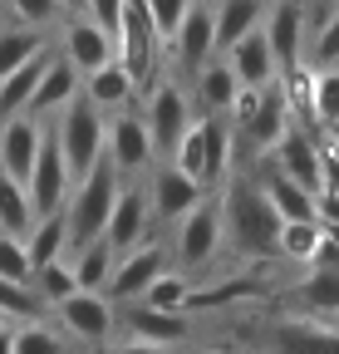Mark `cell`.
<instances>
[{
  "mask_svg": "<svg viewBox=\"0 0 339 354\" xmlns=\"http://www.w3.org/2000/svg\"><path fill=\"white\" fill-rule=\"evenodd\" d=\"M50 44V35H39V30H25V25H0V79H6L10 69H20L30 55H39Z\"/></svg>",
  "mask_w": 339,
  "mask_h": 354,
  "instance_id": "30",
  "label": "cell"
},
{
  "mask_svg": "<svg viewBox=\"0 0 339 354\" xmlns=\"http://www.w3.org/2000/svg\"><path fill=\"white\" fill-rule=\"evenodd\" d=\"M187 6H192V0H143V10H148V25H153L157 44H167V39L177 35V25H182V15H187Z\"/></svg>",
  "mask_w": 339,
  "mask_h": 354,
  "instance_id": "35",
  "label": "cell"
},
{
  "mask_svg": "<svg viewBox=\"0 0 339 354\" xmlns=\"http://www.w3.org/2000/svg\"><path fill=\"white\" fill-rule=\"evenodd\" d=\"M206 354H222V349H206Z\"/></svg>",
  "mask_w": 339,
  "mask_h": 354,
  "instance_id": "43",
  "label": "cell"
},
{
  "mask_svg": "<svg viewBox=\"0 0 339 354\" xmlns=\"http://www.w3.org/2000/svg\"><path fill=\"white\" fill-rule=\"evenodd\" d=\"M295 305L300 315H334L339 310V276L334 271H310L295 286Z\"/></svg>",
  "mask_w": 339,
  "mask_h": 354,
  "instance_id": "28",
  "label": "cell"
},
{
  "mask_svg": "<svg viewBox=\"0 0 339 354\" xmlns=\"http://www.w3.org/2000/svg\"><path fill=\"white\" fill-rule=\"evenodd\" d=\"M79 94V74L69 69V59L55 50L50 55V64H45V74H39V84H35V94H30V104H25V113L30 118H39V123H50L69 99Z\"/></svg>",
  "mask_w": 339,
  "mask_h": 354,
  "instance_id": "20",
  "label": "cell"
},
{
  "mask_svg": "<svg viewBox=\"0 0 339 354\" xmlns=\"http://www.w3.org/2000/svg\"><path fill=\"white\" fill-rule=\"evenodd\" d=\"M15 354H74V339H69L59 325L20 320V325H15Z\"/></svg>",
  "mask_w": 339,
  "mask_h": 354,
  "instance_id": "32",
  "label": "cell"
},
{
  "mask_svg": "<svg viewBox=\"0 0 339 354\" xmlns=\"http://www.w3.org/2000/svg\"><path fill=\"white\" fill-rule=\"evenodd\" d=\"M256 183H261V192H266V202L280 221H315V192H305L300 183H290L280 172H266Z\"/></svg>",
  "mask_w": 339,
  "mask_h": 354,
  "instance_id": "25",
  "label": "cell"
},
{
  "mask_svg": "<svg viewBox=\"0 0 339 354\" xmlns=\"http://www.w3.org/2000/svg\"><path fill=\"white\" fill-rule=\"evenodd\" d=\"M50 55H55V39H50L39 55H30L20 69H10L6 79H0V118H15V113H25V104H30V94H35L39 74H45Z\"/></svg>",
  "mask_w": 339,
  "mask_h": 354,
  "instance_id": "24",
  "label": "cell"
},
{
  "mask_svg": "<svg viewBox=\"0 0 339 354\" xmlns=\"http://www.w3.org/2000/svg\"><path fill=\"white\" fill-rule=\"evenodd\" d=\"M167 271V241H143V246H133V251H118L113 256V271H108V281H104V295L113 300V305H128V300H138L143 290H148V281L153 276H162Z\"/></svg>",
  "mask_w": 339,
  "mask_h": 354,
  "instance_id": "10",
  "label": "cell"
},
{
  "mask_svg": "<svg viewBox=\"0 0 339 354\" xmlns=\"http://www.w3.org/2000/svg\"><path fill=\"white\" fill-rule=\"evenodd\" d=\"M6 15H10V25L39 30V35H55V25L64 20V10L55 0H6Z\"/></svg>",
  "mask_w": 339,
  "mask_h": 354,
  "instance_id": "34",
  "label": "cell"
},
{
  "mask_svg": "<svg viewBox=\"0 0 339 354\" xmlns=\"http://www.w3.org/2000/svg\"><path fill=\"white\" fill-rule=\"evenodd\" d=\"M25 197H30V212H35V216H45V212H64V197H69V172H64L59 148H55V133H50V123H45L39 153H35V162H30Z\"/></svg>",
  "mask_w": 339,
  "mask_h": 354,
  "instance_id": "13",
  "label": "cell"
},
{
  "mask_svg": "<svg viewBox=\"0 0 339 354\" xmlns=\"http://www.w3.org/2000/svg\"><path fill=\"white\" fill-rule=\"evenodd\" d=\"M271 354H339V330L329 315H285L271 330Z\"/></svg>",
  "mask_w": 339,
  "mask_h": 354,
  "instance_id": "15",
  "label": "cell"
},
{
  "mask_svg": "<svg viewBox=\"0 0 339 354\" xmlns=\"http://www.w3.org/2000/svg\"><path fill=\"white\" fill-rule=\"evenodd\" d=\"M138 300L153 305V310H167V315H187V310H192V276H182V271L167 266L162 276L148 281V290H143Z\"/></svg>",
  "mask_w": 339,
  "mask_h": 354,
  "instance_id": "27",
  "label": "cell"
},
{
  "mask_svg": "<svg viewBox=\"0 0 339 354\" xmlns=\"http://www.w3.org/2000/svg\"><path fill=\"white\" fill-rule=\"evenodd\" d=\"M217 59L231 69V79H236L241 88H266V84L280 79V64H275V55H271V44H266L261 25H256V30H246V35L231 44V50H222Z\"/></svg>",
  "mask_w": 339,
  "mask_h": 354,
  "instance_id": "16",
  "label": "cell"
},
{
  "mask_svg": "<svg viewBox=\"0 0 339 354\" xmlns=\"http://www.w3.org/2000/svg\"><path fill=\"white\" fill-rule=\"evenodd\" d=\"M104 241L118 251H133L143 241H153V212H148V192L143 183H118V197H113V212L104 221Z\"/></svg>",
  "mask_w": 339,
  "mask_h": 354,
  "instance_id": "12",
  "label": "cell"
},
{
  "mask_svg": "<svg viewBox=\"0 0 339 354\" xmlns=\"http://www.w3.org/2000/svg\"><path fill=\"white\" fill-rule=\"evenodd\" d=\"M266 15V0H211V44H217V55L231 50V44L256 30Z\"/></svg>",
  "mask_w": 339,
  "mask_h": 354,
  "instance_id": "22",
  "label": "cell"
},
{
  "mask_svg": "<svg viewBox=\"0 0 339 354\" xmlns=\"http://www.w3.org/2000/svg\"><path fill=\"white\" fill-rule=\"evenodd\" d=\"M118 325L128 330V339H143V344H157V349H177L192 330L187 315H167V310H153L143 300L118 305Z\"/></svg>",
  "mask_w": 339,
  "mask_h": 354,
  "instance_id": "17",
  "label": "cell"
},
{
  "mask_svg": "<svg viewBox=\"0 0 339 354\" xmlns=\"http://www.w3.org/2000/svg\"><path fill=\"white\" fill-rule=\"evenodd\" d=\"M50 310H55L59 330L69 339H79V344H104L118 330V305L108 295H99V290H74V295H64Z\"/></svg>",
  "mask_w": 339,
  "mask_h": 354,
  "instance_id": "8",
  "label": "cell"
},
{
  "mask_svg": "<svg viewBox=\"0 0 339 354\" xmlns=\"http://www.w3.org/2000/svg\"><path fill=\"white\" fill-rule=\"evenodd\" d=\"M0 281L30 286V256H25L20 236H6V232H0Z\"/></svg>",
  "mask_w": 339,
  "mask_h": 354,
  "instance_id": "37",
  "label": "cell"
},
{
  "mask_svg": "<svg viewBox=\"0 0 339 354\" xmlns=\"http://www.w3.org/2000/svg\"><path fill=\"white\" fill-rule=\"evenodd\" d=\"M39 138H45V123L30 118V113H15V118H0V172L15 177L25 187L30 177V162L39 153Z\"/></svg>",
  "mask_w": 339,
  "mask_h": 354,
  "instance_id": "18",
  "label": "cell"
},
{
  "mask_svg": "<svg viewBox=\"0 0 339 354\" xmlns=\"http://www.w3.org/2000/svg\"><path fill=\"white\" fill-rule=\"evenodd\" d=\"M143 192H148V212H153V221H162L167 232L177 227V221L206 197L187 172H177L173 162H153L148 167V177H143Z\"/></svg>",
  "mask_w": 339,
  "mask_h": 354,
  "instance_id": "11",
  "label": "cell"
},
{
  "mask_svg": "<svg viewBox=\"0 0 339 354\" xmlns=\"http://www.w3.org/2000/svg\"><path fill=\"white\" fill-rule=\"evenodd\" d=\"M50 133H55V148H59V158H64L69 183H74V177H84V172L104 158V113L84 99V94H74V99L50 118Z\"/></svg>",
  "mask_w": 339,
  "mask_h": 354,
  "instance_id": "4",
  "label": "cell"
},
{
  "mask_svg": "<svg viewBox=\"0 0 339 354\" xmlns=\"http://www.w3.org/2000/svg\"><path fill=\"white\" fill-rule=\"evenodd\" d=\"M104 158H108V167L118 172V183H143L148 167L157 162V158H153V143H148V128H143L138 104L104 118Z\"/></svg>",
  "mask_w": 339,
  "mask_h": 354,
  "instance_id": "6",
  "label": "cell"
},
{
  "mask_svg": "<svg viewBox=\"0 0 339 354\" xmlns=\"http://www.w3.org/2000/svg\"><path fill=\"white\" fill-rule=\"evenodd\" d=\"M113 197H118V172L108 167V158H99L84 177L69 183V197H64V227H69V251L104 236V221L113 212Z\"/></svg>",
  "mask_w": 339,
  "mask_h": 354,
  "instance_id": "2",
  "label": "cell"
},
{
  "mask_svg": "<svg viewBox=\"0 0 339 354\" xmlns=\"http://www.w3.org/2000/svg\"><path fill=\"white\" fill-rule=\"evenodd\" d=\"M108 354H173V349H157V344H143V339H123V344H113Z\"/></svg>",
  "mask_w": 339,
  "mask_h": 354,
  "instance_id": "39",
  "label": "cell"
},
{
  "mask_svg": "<svg viewBox=\"0 0 339 354\" xmlns=\"http://www.w3.org/2000/svg\"><path fill=\"white\" fill-rule=\"evenodd\" d=\"M55 6H59L64 15H79V10H84V0H55Z\"/></svg>",
  "mask_w": 339,
  "mask_h": 354,
  "instance_id": "41",
  "label": "cell"
},
{
  "mask_svg": "<svg viewBox=\"0 0 339 354\" xmlns=\"http://www.w3.org/2000/svg\"><path fill=\"white\" fill-rule=\"evenodd\" d=\"M261 35L271 44L280 74L300 69V55H305V6H300V0H266Z\"/></svg>",
  "mask_w": 339,
  "mask_h": 354,
  "instance_id": "14",
  "label": "cell"
},
{
  "mask_svg": "<svg viewBox=\"0 0 339 354\" xmlns=\"http://www.w3.org/2000/svg\"><path fill=\"white\" fill-rule=\"evenodd\" d=\"M0 325H10V320H6V315H0Z\"/></svg>",
  "mask_w": 339,
  "mask_h": 354,
  "instance_id": "42",
  "label": "cell"
},
{
  "mask_svg": "<svg viewBox=\"0 0 339 354\" xmlns=\"http://www.w3.org/2000/svg\"><path fill=\"white\" fill-rule=\"evenodd\" d=\"M79 286H74V271H69V256H59V261H45V266H35L30 271V295L39 300V305H59L64 295H74Z\"/></svg>",
  "mask_w": 339,
  "mask_h": 354,
  "instance_id": "31",
  "label": "cell"
},
{
  "mask_svg": "<svg viewBox=\"0 0 339 354\" xmlns=\"http://www.w3.org/2000/svg\"><path fill=\"white\" fill-rule=\"evenodd\" d=\"M79 94H84V99H89V104L108 118V113L133 109L143 88H138V79H133L128 69L113 59V64H104V69H94V74H84V79H79Z\"/></svg>",
  "mask_w": 339,
  "mask_h": 354,
  "instance_id": "19",
  "label": "cell"
},
{
  "mask_svg": "<svg viewBox=\"0 0 339 354\" xmlns=\"http://www.w3.org/2000/svg\"><path fill=\"white\" fill-rule=\"evenodd\" d=\"M148 84L153 88H148V99H143L138 113H143V128H148L153 158L167 162L173 148H177V138L187 133V123L197 118V109H192V94H187V84L177 74H153Z\"/></svg>",
  "mask_w": 339,
  "mask_h": 354,
  "instance_id": "3",
  "label": "cell"
},
{
  "mask_svg": "<svg viewBox=\"0 0 339 354\" xmlns=\"http://www.w3.org/2000/svg\"><path fill=\"white\" fill-rule=\"evenodd\" d=\"M0 315H6L10 325H20V320H39V300L30 295V286L0 281Z\"/></svg>",
  "mask_w": 339,
  "mask_h": 354,
  "instance_id": "36",
  "label": "cell"
},
{
  "mask_svg": "<svg viewBox=\"0 0 339 354\" xmlns=\"http://www.w3.org/2000/svg\"><path fill=\"white\" fill-rule=\"evenodd\" d=\"M0 354H15V325H0Z\"/></svg>",
  "mask_w": 339,
  "mask_h": 354,
  "instance_id": "40",
  "label": "cell"
},
{
  "mask_svg": "<svg viewBox=\"0 0 339 354\" xmlns=\"http://www.w3.org/2000/svg\"><path fill=\"white\" fill-rule=\"evenodd\" d=\"M182 84H187L197 113H231V104H236V94H241V84L231 79V69H226L222 59H206V64H202L197 74H187Z\"/></svg>",
  "mask_w": 339,
  "mask_h": 354,
  "instance_id": "21",
  "label": "cell"
},
{
  "mask_svg": "<svg viewBox=\"0 0 339 354\" xmlns=\"http://www.w3.org/2000/svg\"><path fill=\"white\" fill-rule=\"evenodd\" d=\"M50 39H55V50L69 59V69H74L79 79L118 59V44H113L94 20H84V15H64V20L55 25V35H50Z\"/></svg>",
  "mask_w": 339,
  "mask_h": 354,
  "instance_id": "9",
  "label": "cell"
},
{
  "mask_svg": "<svg viewBox=\"0 0 339 354\" xmlns=\"http://www.w3.org/2000/svg\"><path fill=\"white\" fill-rule=\"evenodd\" d=\"M217 197V212H222V241H231L241 256L261 261V256H275V236H280V216L271 212L261 183L251 167H231L222 177V187L211 192Z\"/></svg>",
  "mask_w": 339,
  "mask_h": 354,
  "instance_id": "1",
  "label": "cell"
},
{
  "mask_svg": "<svg viewBox=\"0 0 339 354\" xmlns=\"http://www.w3.org/2000/svg\"><path fill=\"white\" fill-rule=\"evenodd\" d=\"M30 221H35V212H30L25 187L15 183V177L0 172V232H6V236H25Z\"/></svg>",
  "mask_w": 339,
  "mask_h": 354,
  "instance_id": "33",
  "label": "cell"
},
{
  "mask_svg": "<svg viewBox=\"0 0 339 354\" xmlns=\"http://www.w3.org/2000/svg\"><path fill=\"white\" fill-rule=\"evenodd\" d=\"M84 20H94L108 39L118 35V25H123V0H84V10H79Z\"/></svg>",
  "mask_w": 339,
  "mask_h": 354,
  "instance_id": "38",
  "label": "cell"
},
{
  "mask_svg": "<svg viewBox=\"0 0 339 354\" xmlns=\"http://www.w3.org/2000/svg\"><path fill=\"white\" fill-rule=\"evenodd\" d=\"M20 246H25V256H30V271H35V266H45V261L69 256V227H64V212L35 216V221H30V232L20 236Z\"/></svg>",
  "mask_w": 339,
  "mask_h": 354,
  "instance_id": "23",
  "label": "cell"
},
{
  "mask_svg": "<svg viewBox=\"0 0 339 354\" xmlns=\"http://www.w3.org/2000/svg\"><path fill=\"white\" fill-rule=\"evenodd\" d=\"M320 236H334L325 232L320 221H280V236H275V256H285L290 266H310Z\"/></svg>",
  "mask_w": 339,
  "mask_h": 354,
  "instance_id": "29",
  "label": "cell"
},
{
  "mask_svg": "<svg viewBox=\"0 0 339 354\" xmlns=\"http://www.w3.org/2000/svg\"><path fill=\"white\" fill-rule=\"evenodd\" d=\"M69 271H74V286H79V290H99V295H104V281H108V271H113V246H108L104 236L74 246V251H69Z\"/></svg>",
  "mask_w": 339,
  "mask_h": 354,
  "instance_id": "26",
  "label": "cell"
},
{
  "mask_svg": "<svg viewBox=\"0 0 339 354\" xmlns=\"http://www.w3.org/2000/svg\"><path fill=\"white\" fill-rule=\"evenodd\" d=\"M217 256H222V212H217V197L206 192V197L177 221V227H173L167 261H173V271L197 276V271H206Z\"/></svg>",
  "mask_w": 339,
  "mask_h": 354,
  "instance_id": "5",
  "label": "cell"
},
{
  "mask_svg": "<svg viewBox=\"0 0 339 354\" xmlns=\"http://www.w3.org/2000/svg\"><path fill=\"white\" fill-rule=\"evenodd\" d=\"M290 118H295V109H290V99H285L280 79L266 84V88H256V104H251V113H246L241 123H231V128H236V148L266 158V153L275 148V138L290 128Z\"/></svg>",
  "mask_w": 339,
  "mask_h": 354,
  "instance_id": "7",
  "label": "cell"
}]
</instances>
